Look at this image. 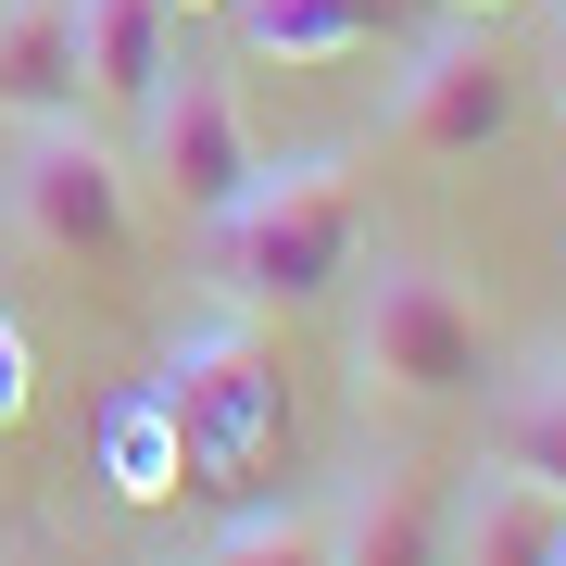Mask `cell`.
I'll use <instances>...</instances> for the list:
<instances>
[{"instance_id": "1", "label": "cell", "mask_w": 566, "mask_h": 566, "mask_svg": "<svg viewBox=\"0 0 566 566\" xmlns=\"http://www.w3.org/2000/svg\"><path fill=\"white\" fill-rule=\"evenodd\" d=\"M202 240H214V290H227L240 315H264V303H277V315H290V303H327V290L353 277V252H365L353 164H327V151L264 164Z\"/></svg>"}, {"instance_id": "2", "label": "cell", "mask_w": 566, "mask_h": 566, "mask_svg": "<svg viewBox=\"0 0 566 566\" xmlns=\"http://www.w3.org/2000/svg\"><path fill=\"white\" fill-rule=\"evenodd\" d=\"M151 403L164 428H177V465H189V491H240L264 453H277V428H290V378H277V340L227 303L202 327H177V353H164V378H151Z\"/></svg>"}, {"instance_id": "3", "label": "cell", "mask_w": 566, "mask_h": 566, "mask_svg": "<svg viewBox=\"0 0 566 566\" xmlns=\"http://www.w3.org/2000/svg\"><path fill=\"white\" fill-rule=\"evenodd\" d=\"M0 214H13L25 252L102 264V252H126V227H139V164H126L88 114L25 126V139H13V177H0Z\"/></svg>"}, {"instance_id": "4", "label": "cell", "mask_w": 566, "mask_h": 566, "mask_svg": "<svg viewBox=\"0 0 566 566\" xmlns=\"http://www.w3.org/2000/svg\"><path fill=\"white\" fill-rule=\"evenodd\" d=\"M353 365H365V390L453 403V390L491 378V327H479V303H465L441 264H378V290L353 315Z\"/></svg>"}, {"instance_id": "5", "label": "cell", "mask_w": 566, "mask_h": 566, "mask_svg": "<svg viewBox=\"0 0 566 566\" xmlns=\"http://www.w3.org/2000/svg\"><path fill=\"white\" fill-rule=\"evenodd\" d=\"M126 164H139V177H151L189 227H214V214L264 177L240 88H227V76H202V63H164V88L139 102V151H126Z\"/></svg>"}, {"instance_id": "6", "label": "cell", "mask_w": 566, "mask_h": 566, "mask_svg": "<svg viewBox=\"0 0 566 566\" xmlns=\"http://www.w3.org/2000/svg\"><path fill=\"white\" fill-rule=\"evenodd\" d=\"M504 126H516V63L491 39H416L403 51V88H390V139H403V151L479 164Z\"/></svg>"}, {"instance_id": "7", "label": "cell", "mask_w": 566, "mask_h": 566, "mask_svg": "<svg viewBox=\"0 0 566 566\" xmlns=\"http://www.w3.org/2000/svg\"><path fill=\"white\" fill-rule=\"evenodd\" d=\"M327 542H340V566H453V479L441 465H365L353 516Z\"/></svg>"}, {"instance_id": "8", "label": "cell", "mask_w": 566, "mask_h": 566, "mask_svg": "<svg viewBox=\"0 0 566 566\" xmlns=\"http://www.w3.org/2000/svg\"><path fill=\"white\" fill-rule=\"evenodd\" d=\"M0 114H13V126H63V114H88L76 0H0Z\"/></svg>"}, {"instance_id": "9", "label": "cell", "mask_w": 566, "mask_h": 566, "mask_svg": "<svg viewBox=\"0 0 566 566\" xmlns=\"http://www.w3.org/2000/svg\"><path fill=\"white\" fill-rule=\"evenodd\" d=\"M453 566H566V491L516 479V465L465 479L453 491Z\"/></svg>"}, {"instance_id": "10", "label": "cell", "mask_w": 566, "mask_h": 566, "mask_svg": "<svg viewBox=\"0 0 566 566\" xmlns=\"http://www.w3.org/2000/svg\"><path fill=\"white\" fill-rule=\"evenodd\" d=\"M76 51H88V102L139 114L177 63V0H76Z\"/></svg>"}, {"instance_id": "11", "label": "cell", "mask_w": 566, "mask_h": 566, "mask_svg": "<svg viewBox=\"0 0 566 566\" xmlns=\"http://www.w3.org/2000/svg\"><path fill=\"white\" fill-rule=\"evenodd\" d=\"M240 39L252 63H340V51L403 39V0H240Z\"/></svg>"}, {"instance_id": "12", "label": "cell", "mask_w": 566, "mask_h": 566, "mask_svg": "<svg viewBox=\"0 0 566 566\" xmlns=\"http://www.w3.org/2000/svg\"><path fill=\"white\" fill-rule=\"evenodd\" d=\"M491 465H516V479H554V491H566V353H542L504 403H491Z\"/></svg>"}, {"instance_id": "13", "label": "cell", "mask_w": 566, "mask_h": 566, "mask_svg": "<svg viewBox=\"0 0 566 566\" xmlns=\"http://www.w3.org/2000/svg\"><path fill=\"white\" fill-rule=\"evenodd\" d=\"M102 465H114V491H126V504H177V491H189L177 428H164V403H151V390H126V403L102 416Z\"/></svg>"}, {"instance_id": "14", "label": "cell", "mask_w": 566, "mask_h": 566, "mask_svg": "<svg viewBox=\"0 0 566 566\" xmlns=\"http://www.w3.org/2000/svg\"><path fill=\"white\" fill-rule=\"evenodd\" d=\"M202 566H340V542H327V516H290V504H264V516H227Z\"/></svg>"}, {"instance_id": "15", "label": "cell", "mask_w": 566, "mask_h": 566, "mask_svg": "<svg viewBox=\"0 0 566 566\" xmlns=\"http://www.w3.org/2000/svg\"><path fill=\"white\" fill-rule=\"evenodd\" d=\"M25 403H39V353H25V327H13V303H0V428H13Z\"/></svg>"}, {"instance_id": "16", "label": "cell", "mask_w": 566, "mask_h": 566, "mask_svg": "<svg viewBox=\"0 0 566 566\" xmlns=\"http://www.w3.org/2000/svg\"><path fill=\"white\" fill-rule=\"evenodd\" d=\"M453 13H465V25H479V13H516V0H453Z\"/></svg>"}, {"instance_id": "17", "label": "cell", "mask_w": 566, "mask_h": 566, "mask_svg": "<svg viewBox=\"0 0 566 566\" xmlns=\"http://www.w3.org/2000/svg\"><path fill=\"white\" fill-rule=\"evenodd\" d=\"M554 102H566V25H554Z\"/></svg>"}, {"instance_id": "18", "label": "cell", "mask_w": 566, "mask_h": 566, "mask_svg": "<svg viewBox=\"0 0 566 566\" xmlns=\"http://www.w3.org/2000/svg\"><path fill=\"white\" fill-rule=\"evenodd\" d=\"M177 13H202V0H177Z\"/></svg>"}]
</instances>
